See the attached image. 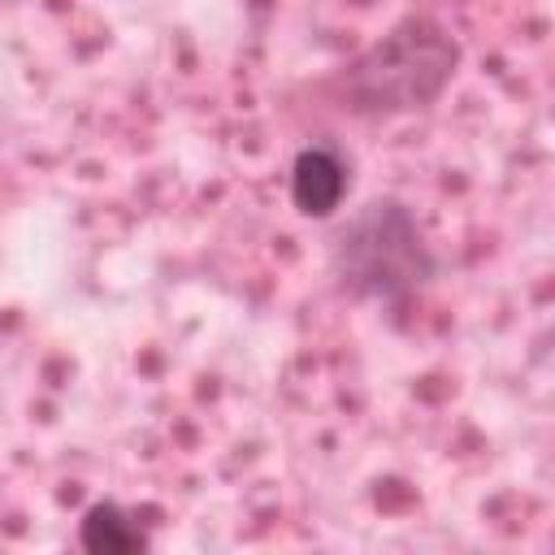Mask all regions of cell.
<instances>
[{
    "label": "cell",
    "mask_w": 555,
    "mask_h": 555,
    "mask_svg": "<svg viewBox=\"0 0 555 555\" xmlns=\"http://www.w3.org/2000/svg\"><path fill=\"white\" fill-rule=\"evenodd\" d=\"M464 48L438 17H403L360 56H351L334 78L330 95L338 108L360 117H403L438 104L460 74Z\"/></svg>",
    "instance_id": "cell-1"
},
{
    "label": "cell",
    "mask_w": 555,
    "mask_h": 555,
    "mask_svg": "<svg viewBox=\"0 0 555 555\" xmlns=\"http://www.w3.org/2000/svg\"><path fill=\"white\" fill-rule=\"evenodd\" d=\"M330 273L338 291L360 304L408 308L438 273V260L416 225V212L403 199L382 195L338 225L330 247Z\"/></svg>",
    "instance_id": "cell-2"
},
{
    "label": "cell",
    "mask_w": 555,
    "mask_h": 555,
    "mask_svg": "<svg viewBox=\"0 0 555 555\" xmlns=\"http://www.w3.org/2000/svg\"><path fill=\"white\" fill-rule=\"evenodd\" d=\"M351 191L347 156L334 143H308L291 160V204L299 217L330 221Z\"/></svg>",
    "instance_id": "cell-3"
},
{
    "label": "cell",
    "mask_w": 555,
    "mask_h": 555,
    "mask_svg": "<svg viewBox=\"0 0 555 555\" xmlns=\"http://www.w3.org/2000/svg\"><path fill=\"white\" fill-rule=\"evenodd\" d=\"M78 542H82V551H91V555H143V551L152 546L147 529H143L121 503H113V499H100V503H91V507L82 512V520H78Z\"/></svg>",
    "instance_id": "cell-4"
}]
</instances>
